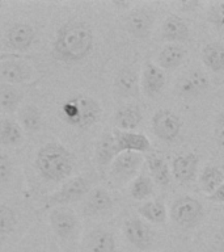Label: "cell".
Returning <instances> with one entry per match:
<instances>
[{"mask_svg":"<svg viewBox=\"0 0 224 252\" xmlns=\"http://www.w3.org/2000/svg\"><path fill=\"white\" fill-rule=\"evenodd\" d=\"M153 193V180L151 176L139 173L130 184V196L135 201L144 202L152 196Z\"/></svg>","mask_w":224,"mask_h":252,"instance_id":"cell-30","label":"cell"},{"mask_svg":"<svg viewBox=\"0 0 224 252\" xmlns=\"http://www.w3.org/2000/svg\"><path fill=\"white\" fill-rule=\"evenodd\" d=\"M138 214L141 220L153 224H163L168 220V209L160 198H152L141 202L138 208Z\"/></svg>","mask_w":224,"mask_h":252,"instance_id":"cell-20","label":"cell"},{"mask_svg":"<svg viewBox=\"0 0 224 252\" xmlns=\"http://www.w3.org/2000/svg\"><path fill=\"white\" fill-rule=\"evenodd\" d=\"M145 164L148 168L149 176L155 183L165 187L172 181V169L163 155L156 153L148 154L145 157Z\"/></svg>","mask_w":224,"mask_h":252,"instance_id":"cell-17","label":"cell"},{"mask_svg":"<svg viewBox=\"0 0 224 252\" xmlns=\"http://www.w3.org/2000/svg\"><path fill=\"white\" fill-rule=\"evenodd\" d=\"M200 5V3L198 1H180L178 3V7L180 9L185 12H190V11H194L196 8H198Z\"/></svg>","mask_w":224,"mask_h":252,"instance_id":"cell-38","label":"cell"},{"mask_svg":"<svg viewBox=\"0 0 224 252\" xmlns=\"http://www.w3.org/2000/svg\"><path fill=\"white\" fill-rule=\"evenodd\" d=\"M141 120H143L141 110L134 104L121 106L114 116L115 129L125 130V131H135L141 124Z\"/></svg>","mask_w":224,"mask_h":252,"instance_id":"cell-23","label":"cell"},{"mask_svg":"<svg viewBox=\"0 0 224 252\" xmlns=\"http://www.w3.org/2000/svg\"><path fill=\"white\" fill-rule=\"evenodd\" d=\"M23 130L19 122L12 118L0 120V143L9 147L21 145L24 139Z\"/></svg>","mask_w":224,"mask_h":252,"instance_id":"cell-26","label":"cell"},{"mask_svg":"<svg viewBox=\"0 0 224 252\" xmlns=\"http://www.w3.org/2000/svg\"><path fill=\"white\" fill-rule=\"evenodd\" d=\"M145 157L139 153H121L110 164V176L117 183L133 181L139 175Z\"/></svg>","mask_w":224,"mask_h":252,"instance_id":"cell-6","label":"cell"},{"mask_svg":"<svg viewBox=\"0 0 224 252\" xmlns=\"http://www.w3.org/2000/svg\"><path fill=\"white\" fill-rule=\"evenodd\" d=\"M94 46L93 31L84 21H70L59 28L53 42V57L58 62H82Z\"/></svg>","mask_w":224,"mask_h":252,"instance_id":"cell-1","label":"cell"},{"mask_svg":"<svg viewBox=\"0 0 224 252\" xmlns=\"http://www.w3.org/2000/svg\"><path fill=\"white\" fill-rule=\"evenodd\" d=\"M123 234L133 247L139 251H148L153 244V231L148 222L140 217H130L123 223Z\"/></svg>","mask_w":224,"mask_h":252,"instance_id":"cell-7","label":"cell"},{"mask_svg":"<svg viewBox=\"0 0 224 252\" xmlns=\"http://www.w3.org/2000/svg\"><path fill=\"white\" fill-rule=\"evenodd\" d=\"M114 139L117 143V147L121 153H139V154H147L151 151L152 145L148 137L143 133H138V131H125V130L114 129L113 131Z\"/></svg>","mask_w":224,"mask_h":252,"instance_id":"cell-11","label":"cell"},{"mask_svg":"<svg viewBox=\"0 0 224 252\" xmlns=\"http://www.w3.org/2000/svg\"><path fill=\"white\" fill-rule=\"evenodd\" d=\"M90 192L89 180L84 176L71 177L53 194L49 197L46 208H56V206H66L68 204L76 202L88 196Z\"/></svg>","mask_w":224,"mask_h":252,"instance_id":"cell-5","label":"cell"},{"mask_svg":"<svg viewBox=\"0 0 224 252\" xmlns=\"http://www.w3.org/2000/svg\"><path fill=\"white\" fill-rule=\"evenodd\" d=\"M202 61L204 66L212 72L224 71V45L219 42H210L202 49Z\"/></svg>","mask_w":224,"mask_h":252,"instance_id":"cell-27","label":"cell"},{"mask_svg":"<svg viewBox=\"0 0 224 252\" xmlns=\"http://www.w3.org/2000/svg\"><path fill=\"white\" fill-rule=\"evenodd\" d=\"M113 5H115L119 9H129V8H131V3H129V1H113Z\"/></svg>","mask_w":224,"mask_h":252,"instance_id":"cell-39","label":"cell"},{"mask_svg":"<svg viewBox=\"0 0 224 252\" xmlns=\"http://www.w3.org/2000/svg\"><path fill=\"white\" fill-rule=\"evenodd\" d=\"M214 248L215 252H224V228L219 230L214 238Z\"/></svg>","mask_w":224,"mask_h":252,"instance_id":"cell-37","label":"cell"},{"mask_svg":"<svg viewBox=\"0 0 224 252\" xmlns=\"http://www.w3.org/2000/svg\"><path fill=\"white\" fill-rule=\"evenodd\" d=\"M35 169L47 181H63L71 176L75 167L74 154L56 142L43 145L35 157Z\"/></svg>","mask_w":224,"mask_h":252,"instance_id":"cell-2","label":"cell"},{"mask_svg":"<svg viewBox=\"0 0 224 252\" xmlns=\"http://www.w3.org/2000/svg\"><path fill=\"white\" fill-rule=\"evenodd\" d=\"M1 7H3V3L0 1V12H1Z\"/></svg>","mask_w":224,"mask_h":252,"instance_id":"cell-40","label":"cell"},{"mask_svg":"<svg viewBox=\"0 0 224 252\" xmlns=\"http://www.w3.org/2000/svg\"><path fill=\"white\" fill-rule=\"evenodd\" d=\"M190 31L184 19L177 15H169L161 25V37L168 43L185 42L189 38Z\"/></svg>","mask_w":224,"mask_h":252,"instance_id":"cell-15","label":"cell"},{"mask_svg":"<svg viewBox=\"0 0 224 252\" xmlns=\"http://www.w3.org/2000/svg\"><path fill=\"white\" fill-rule=\"evenodd\" d=\"M89 252H117V242L113 232L105 228L94 230L88 238Z\"/></svg>","mask_w":224,"mask_h":252,"instance_id":"cell-25","label":"cell"},{"mask_svg":"<svg viewBox=\"0 0 224 252\" xmlns=\"http://www.w3.org/2000/svg\"><path fill=\"white\" fill-rule=\"evenodd\" d=\"M113 206V198L105 188L90 189L88 196L85 197L84 212L88 216H98L108 212Z\"/></svg>","mask_w":224,"mask_h":252,"instance_id":"cell-21","label":"cell"},{"mask_svg":"<svg viewBox=\"0 0 224 252\" xmlns=\"http://www.w3.org/2000/svg\"><path fill=\"white\" fill-rule=\"evenodd\" d=\"M31 76L30 67L20 59H7L0 62V80L5 84H23Z\"/></svg>","mask_w":224,"mask_h":252,"instance_id":"cell-14","label":"cell"},{"mask_svg":"<svg viewBox=\"0 0 224 252\" xmlns=\"http://www.w3.org/2000/svg\"><path fill=\"white\" fill-rule=\"evenodd\" d=\"M114 84L122 96L135 97L140 92V75L131 67H123L118 71Z\"/></svg>","mask_w":224,"mask_h":252,"instance_id":"cell-18","label":"cell"},{"mask_svg":"<svg viewBox=\"0 0 224 252\" xmlns=\"http://www.w3.org/2000/svg\"><path fill=\"white\" fill-rule=\"evenodd\" d=\"M19 120L20 125L24 130L29 133H34L38 131L42 126V112L39 110L38 106L33 104L24 105L19 110Z\"/></svg>","mask_w":224,"mask_h":252,"instance_id":"cell-29","label":"cell"},{"mask_svg":"<svg viewBox=\"0 0 224 252\" xmlns=\"http://www.w3.org/2000/svg\"><path fill=\"white\" fill-rule=\"evenodd\" d=\"M151 122L155 135L165 142L174 141L182 129V121L180 117L169 109H159L155 112Z\"/></svg>","mask_w":224,"mask_h":252,"instance_id":"cell-9","label":"cell"},{"mask_svg":"<svg viewBox=\"0 0 224 252\" xmlns=\"http://www.w3.org/2000/svg\"><path fill=\"white\" fill-rule=\"evenodd\" d=\"M210 87V79L203 71L196 70L189 72L182 82L180 83V94L181 96L193 97V96H199L208 90Z\"/></svg>","mask_w":224,"mask_h":252,"instance_id":"cell-22","label":"cell"},{"mask_svg":"<svg viewBox=\"0 0 224 252\" xmlns=\"http://www.w3.org/2000/svg\"><path fill=\"white\" fill-rule=\"evenodd\" d=\"M207 198L211 202H215V204H224V181L223 184L220 185L219 188L216 189L215 192L212 193L211 196H208Z\"/></svg>","mask_w":224,"mask_h":252,"instance_id":"cell-36","label":"cell"},{"mask_svg":"<svg viewBox=\"0 0 224 252\" xmlns=\"http://www.w3.org/2000/svg\"><path fill=\"white\" fill-rule=\"evenodd\" d=\"M17 224L15 210L8 205L0 204V246L7 240Z\"/></svg>","mask_w":224,"mask_h":252,"instance_id":"cell-31","label":"cell"},{"mask_svg":"<svg viewBox=\"0 0 224 252\" xmlns=\"http://www.w3.org/2000/svg\"><path fill=\"white\" fill-rule=\"evenodd\" d=\"M35 39V31L30 24L17 23L8 29L5 34V43L11 50L27 51L30 49Z\"/></svg>","mask_w":224,"mask_h":252,"instance_id":"cell-12","label":"cell"},{"mask_svg":"<svg viewBox=\"0 0 224 252\" xmlns=\"http://www.w3.org/2000/svg\"><path fill=\"white\" fill-rule=\"evenodd\" d=\"M199 185L206 194L211 196L224 181V171L216 165H206L199 173Z\"/></svg>","mask_w":224,"mask_h":252,"instance_id":"cell-28","label":"cell"},{"mask_svg":"<svg viewBox=\"0 0 224 252\" xmlns=\"http://www.w3.org/2000/svg\"><path fill=\"white\" fill-rule=\"evenodd\" d=\"M186 58V49L181 43H167L157 54L156 64L163 70H176Z\"/></svg>","mask_w":224,"mask_h":252,"instance_id":"cell-19","label":"cell"},{"mask_svg":"<svg viewBox=\"0 0 224 252\" xmlns=\"http://www.w3.org/2000/svg\"><path fill=\"white\" fill-rule=\"evenodd\" d=\"M49 220H50L53 231L56 234L59 239L70 240L78 232V217L67 206H56V208L51 209L50 214H49Z\"/></svg>","mask_w":224,"mask_h":252,"instance_id":"cell-8","label":"cell"},{"mask_svg":"<svg viewBox=\"0 0 224 252\" xmlns=\"http://www.w3.org/2000/svg\"><path fill=\"white\" fill-rule=\"evenodd\" d=\"M214 137H215L216 143L220 146V149L224 150V114L218 120L214 130Z\"/></svg>","mask_w":224,"mask_h":252,"instance_id":"cell-35","label":"cell"},{"mask_svg":"<svg viewBox=\"0 0 224 252\" xmlns=\"http://www.w3.org/2000/svg\"><path fill=\"white\" fill-rule=\"evenodd\" d=\"M12 175V163L8 159L5 154L0 153V184L5 183V181L11 177Z\"/></svg>","mask_w":224,"mask_h":252,"instance_id":"cell-34","label":"cell"},{"mask_svg":"<svg viewBox=\"0 0 224 252\" xmlns=\"http://www.w3.org/2000/svg\"><path fill=\"white\" fill-rule=\"evenodd\" d=\"M207 21L218 29H224V1L212 4L207 12Z\"/></svg>","mask_w":224,"mask_h":252,"instance_id":"cell-33","label":"cell"},{"mask_svg":"<svg viewBox=\"0 0 224 252\" xmlns=\"http://www.w3.org/2000/svg\"><path fill=\"white\" fill-rule=\"evenodd\" d=\"M59 116L67 125L76 129H88L100 121L102 108L93 97L78 94L62 102L59 108Z\"/></svg>","mask_w":224,"mask_h":252,"instance_id":"cell-3","label":"cell"},{"mask_svg":"<svg viewBox=\"0 0 224 252\" xmlns=\"http://www.w3.org/2000/svg\"><path fill=\"white\" fill-rule=\"evenodd\" d=\"M199 167V158L194 153H186L177 155L172 161V176L181 184L190 183L196 179Z\"/></svg>","mask_w":224,"mask_h":252,"instance_id":"cell-13","label":"cell"},{"mask_svg":"<svg viewBox=\"0 0 224 252\" xmlns=\"http://www.w3.org/2000/svg\"><path fill=\"white\" fill-rule=\"evenodd\" d=\"M167 83L164 70L156 63L147 61L141 68L140 91L147 97H156L163 92Z\"/></svg>","mask_w":224,"mask_h":252,"instance_id":"cell-10","label":"cell"},{"mask_svg":"<svg viewBox=\"0 0 224 252\" xmlns=\"http://www.w3.org/2000/svg\"><path fill=\"white\" fill-rule=\"evenodd\" d=\"M153 20L155 16L148 9H134L127 17V31L137 38H145L152 29Z\"/></svg>","mask_w":224,"mask_h":252,"instance_id":"cell-16","label":"cell"},{"mask_svg":"<svg viewBox=\"0 0 224 252\" xmlns=\"http://www.w3.org/2000/svg\"><path fill=\"white\" fill-rule=\"evenodd\" d=\"M118 155H119V150L117 147L113 133L102 134L96 145V150H94L96 163L100 167H108L113 163V160Z\"/></svg>","mask_w":224,"mask_h":252,"instance_id":"cell-24","label":"cell"},{"mask_svg":"<svg viewBox=\"0 0 224 252\" xmlns=\"http://www.w3.org/2000/svg\"><path fill=\"white\" fill-rule=\"evenodd\" d=\"M170 218L182 228H193L204 217L203 205L192 196L178 197L170 206Z\"/></svg>","mask_w":224,"mask_h":252,"instance_id":"cell-4","label":"cell"},{"mask_svg":"<svg viewBox=\"0 0 224 252\" xmlns=\"http://www.w3.org/2000/svg\"><path fill=\"white\" fill-rule=\"evenodd\" d=\"M21 92L15 87L5 83H0V106L8 112L17 109L21 102Z\"/></svg>","mask_w":224,"mask_h":252,"instance_id":"cell-32","label":"cell"}]
</instances>
